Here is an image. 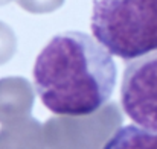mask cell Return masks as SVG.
Returning <instances> with one entry per match:
<instances>
[{
  "mask_svg": "<svg viewBox=\"0 0 157 149\" xmlns=\"http://www.w3.org/2000/svg\"><path fill=\"white\" fill-rule=\"evenodd\" d=\"M34 90L58 116H89L113 95L117 69L113 55L89 34H56L35 58Z\"/></svg>",
  "mask_w": 157,
  "mask_h": 149,
  "instance_id": "cell-1",
  "label": "cell"
},
{
  "mask_svg": "<svg viewBox=\"0 0 157 149\" xmlns=\"http://www.w3.org/2000/svg\"><path fill=\"white\" fill-rule=\"evenodd\" d=\"M90 29L111 55L130 62L157 50V0H93Z\"/></svg>",
  "mask_w": 157,
  "mask_h": 149,
  "instance_id": "cell-2",
  "label": "cell"
},
{
  "mask_svg": "<svg viewBox=\"0 0 157 149\" xmlns=\"http://www.w3.org/2000/svg\"><path fill=\"white\" fill-rule=\"evenodd\" d=\"M121 105L137 126L157 132V50L127 62Z\"/></svg>",
  "mask_w": 157,
  "mask_h": 149,
  "instance_id": "cell-3",
  "label": "cell"
},
{
  "mask_svg": "<svg viewBox=\"0 0 157 149\" xmlns=\"http://www.w3.org/2000/svg\"><path fill=\"white\" fill-rule=\"evenodd\" d=\"M102 149H157V132L125 125L107 140Z\"/></svg>",
  "mask_w": 157,
  "mask_h": 149,
  "instance_id": "cell-4",
  "label": "cell"
}]
</instances>
